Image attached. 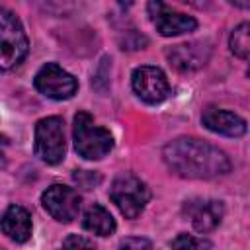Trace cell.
<instances>
[{"mask_svg": "<svg viewBox=\"0 0 250 250\" xmlns=\"http://www.w3.org/2000/svg\"><path fill=\"white\" fill-rule=\"evenodd\" d=\"M131 86H133L135 94L145 104H150V105L162 104L170 96L168 78L162 72V68H158V66H150V64L137 66L131 74Z\"/></svg>", "mask_w": 250, "mask_h": 250, "instance_id": "52a82bcc", "label": "cell"}, {"mask_svg": "<svg viewBox=\"0 0 250 250\" xmlns=\"http://www.w3.org/2000/svg\"><path fill=\"white\" fill-rule=\"evenodd\" d=\"M74 180L78 182V184H82L84 188H92L94 184H98L102 178L100 176H94L92 172H88V170H76V174H74Z\"/></svg>", "mask_w": 250, "mask_h": 250, "instance_id": "d6986e66", "label": "cell"}, {"mask_svg": "<svg viewBox=\"0 0 250 250\" xmlns=\"http://www.w3.org/2000/svg\"><path fill=\"white\" fill-rule=\"evenodd\" d=\"M41 205L55 221L70 223L78 217V211L82 207V197L76 189L62 184H55L41 193Z\"/></svg>", "mask_w": 250, "mask_h": 250, "instance_id": "ba28073f", "label": "cell"}, {"mask_svg": "<svg viewBox=\"0 0 250 250\" xmlns=\"http://www.w3.org/2000/svg\"><path fill=\"white\" fill-rule=\"evenodd\" d=\"M201 123L205 125V129L217 135H223V137H242L246 133V121L240 115L229 109L215 107V105H209L203 111Z\"/></svg>", "mask_w": 250, "mask_h": 250, "instance_id": "7c38bea8", "label": "cell"}, {"mask_svg": "<svg viewBox=\"0 0 250 250\" xmlns=\"http://www.w3.org/2000/svg\"><path fill=\"white\" fill-rule=\"evenodd\" d=\"M61 250H96V244L86 238V236H80V234H68L62 244H61Z\"/></svg>", "mask_w": 250, "mask_h": 250, "instance_id": "e0dca14e", "label": "cell"}, {"mask_svg": "<svg viewBox=\"0 0 250 250\" xmlns=\"http://www.w3.org/2000/svg\"><path fill=\"white\" fill-rule=\"evenodd\" d=\"M109 197L125 219H137L150 199V189L139 176L121 172L111 182Z\"/></svg>", "mask_w": 250, "mask_h": 250, "instance_id": "3957f363", "label": "cell"}, {"mask_svg": "<svg viewBox=\"0 0 250 250\" xmlns=\"http://www.w3.org/2000/svg\"><path fill=\"white\" fill-rule=\"evenodd\" d=\"M170 172L188 180H211L230 170V158L219 146L195 137H178L162 148Z\"/></svg>", "mask_w": 250, "mask_h": 250, "instance_id": "6da1fadb", "label": "cell"}, {"mask_svg": "<svg viewBox=\"0 0 250 250\" xmlns=\"http://www.w3.org/2000/svg\"><path fill=\"white\" fill-rule=\"evenodd\" d=\"M184 215L189 219L197 232H209L217 229L225 215V205L219 199H189L184 203Z\"/></svg>", "mask_w": 250, "mask_h": 250, "instance_id": "30bf717a", "label": "cell"}, {"mask_svg": "<svg viewBox=\"0 0 250 250\" xmlns=\"http://www.w3.org/2000/svg\"><path fill=\"white\" fill-rule=\"evenodd\" d=\"M33 150L45 164H59L66 152L64 141V121L59 115L43 117L35 125V143Z\"/></svg>", "mask_w": 250, "mask_h": 250, "instance_id": "5b68a950", "label": "cell"}, {"mask_svg": "<svg viewBox=\"0 0 250 250\" xmlns=\"http://www.w3.org/2000/svg\"><path fill=\"white\" fill-rule=\"evenodd\" d=\"M166 57L174 68L180 72H191L207 64L211 57V45L207 41H191L180 43L166 51Z\"/></svg>", "mask_w": 250, "mask_h": 250, "instance_id": "8fae6325", "label": "cell"}, {"mask_svg": "<svg viewBox=\"0 0 250 250\" xmlns=\"http://www.w3.org/2000/svg\"><path fill=\"white\" fill-rule=\"evenodd\" d=\"M31 215L21 205H10L2 215V230L14 242H27L31 236Z\"/></svg>", "mask_w": 250, "mask_h": 250, "instance_id": "4fadbf2b", "label": "cell"}, {"mask_svg": "<svg viewBox=\"0 0 250 250\" xmlns=\"http://www.w3.org/2000/svg\"><path fill=\"white\" fill-rule=\"evenodd\" d=\"M0 51H2V70L18 66L27 51L29 41L20 18L8 8H0Z\"/></svg>", "mask_w": 250, "mask_h": 250, "instance_id": "277c9868", "label": "cell"}, {"mask_svg": "<svg viewBox=\"0 0 250 250\" xmlns=\"http://www.w3.org/2000/svg\"><path fill=\"white\" fill-rule=\"evenodd\" d=\"M119 250H152L150 240L141 238V236H129L119 242Z\"/></svg>", "mask_w": 250, "mask_h": 250, "instance_id": "ac0fdd59", "label": "cell"}, {"mask_svg": "<svg viewBox=\"0 0 250 250\" xmlns=\"http://www.w3.org/2000/svg\"><path fill=\"white\" fill-rule=\"evenodd\" d=\"M82 227L88 232H92V234L109 236V234L115 232V219L111 217V213L105 207L94 203V205H90L84 211V215H82Z\"/></svg>", "mask_w": 250, "mask_h": 250, "instance_id": "5bb4252c", "label": "cell"}, {"mask_svg": "<svg viewBox=\"0 0 250 250\" xmlns=\"http://www.w3.org/2000/svg\"><path fill=\"white\" fill-rule=\"evenodd\" d=\"M146 12L148 18L152 21V25L156 27V31L164 37H174V35H182V33H189L197 27V21L193 16H188L184 12H178L174 8H170L168 4L160 2V0H152L146 4Z\"/></svg>", "mask_w": 250, "mask_h": 250, "instance_id": "9c48e42d", "label": "cell"}, {"mask_svg": "<svg viewBox=\"0 0 250 250\" xmlns=\"http://www.w3.org/2000/svg\"><path fill=\"white\" fill-rule=\"evenodd\" d=\"M72 139L76 152L86 160H100L113 148V137L107 129L96 125L88 111H78L72 123Z\"/></svg>", "mask_w": 250, "mask_h": 250, "instance_id": "7a4b0ae2", "label": "cell"}, {"mask_svg": "<svg viewBox=\"0 0 250 250\" xmlns=\"http://www.w3.org/2000/svg\"><path fill=\"white\" fill-rule=\"evenodd\" d=\"M229 47L234 57L250 62V21H242L232 29L229 37ZM248 74H250V68H248Z\"/></svg>", "mask_w": 250, "mask_h": 250, "instance_id": "9a60e30c", "label": "cell"}, {"mask_svg": "<svg viewBox=\"0 0 250 250\" xmlns=\"http://www.w3.org/2000/svg\"><path fill=\"white\" fill-rule=\"evenodd\" d=\"M172 250H211V242L205 238H197L186 232H180L172 242Z\"/></svg>", "mask_w": 250, "mask_h": 250, "instance_id": "2e32d148", "label": "cell"}, {"mask_svg": "<svg viewBox=\"0 0 250 250\" xmlns=\"http://www.w3.org/2000/svg\"><path fill=\"white\" fill-rule=\"evenodd\" d=\"M33 86L45 98L61 102V100H68L76 94L78 80L70 72H66L62 66H59L57 62H47L37 70V74L33 78Z\"/></svg>", "mask_w": 250, "mask_h": 250, "instance_id": "8992f818", "label": "cell"}]
</instances>
